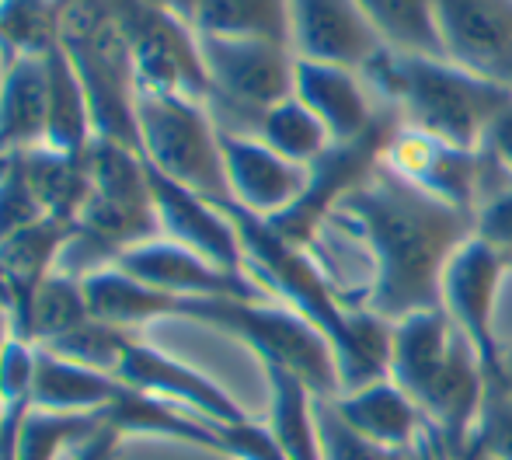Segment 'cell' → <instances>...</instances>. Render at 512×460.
<instances>
[{"label": "cell", "mask_w": 512, "mask_h": 460, "mask_svg": "<svg viewBox=\"0 0 512 460\" xmlns=\"http://www.w3.org/2000/svg\"><path fill=\"white\" fill-rule=\"evenodd\" d=\"M338 224L356 230L373 255L366 311L387 325L443 307V276L474 237V213L429 196L380 164L342 206Z\"/></svg>", "instance_id": "6da1fadb"}, {"label": "cell", "mask_w": 512, "mask_h": 460, "mask_svg": "<svg viewBox=\"0 0 512 460\" xmlns=\"http://www.w3.org/2000/svg\"><path fill=\"white\" fill-rule=\"evenodd\" d=\"M223 210L237 224L251 276L272 297L286 300L290 311H297L331 342L342 391L384 380L391 373V325L380 321L373 311H366L363 304H349L328 283L314 255L300 244L286 241L283 234H276L262 217L241 210V206H223Z\"/></svg>", "instance_id": "7a4b0ae2"}, {"label": "cell", "mask_w": 512, "mask_h": 460, "mask_svg": "<svg viewBox=\"0 0 512 460\" xmlns=\"http://www.w3.org/2000/svg\"><path fill=\"white\" fill-rule=\"evenodd\" d=\"M425 415L446 460L460 457L478 429L485 370L464 335L439 311H418L391 325V373Z\"/></svg>", "instance_id": "3957f363"}, {"label": "cell", "mask_w": 512, "mask_h": 460, "mask_svg": "<svg viewBox=\"0 0 512 460\" xmlns=\"http://www.w3.org/2000/svg\"><path fill=\"white\" fill-rule=\"evenodd\" d=\"M359 74L377 102L398 112L401 126L457 150H481L488 122L512 95L502 84L450 60L408 56L394 49L377 53Z\"/></svg>", "instance_id": "277c9868"}, {"label": "cell", "mask_w": 512, "mask_h": 460, "mask_svg": "<svg viewBox=\"0 0 512 460\" xmlns=\"http://www.w3.org/2000/svg\"><path fill=\"white\" fill-rule=\"evenodd\" d=\"M60 46L70 56L91 102L98 140L140 150L136 133L133 49L115 18L112 0H60Z\"/></svg>", "instance_id": "5b68a950"}, {"label": "cell", "mask_w": 512, "mask_h": 460, "mask_svg": "<svg viewBox=\"0 0 512 460\" xmlns=\"http://www.w3.org/2000/svg\"><path fill=\"white\" fill-rule=\"evenodd\" d=\"M178 318L248 345L262 370L276 366L293 373L317 398H338L342 391L331 342L290 307H279L272 300H182Z\"/></svg>", "instance_id": "8992f818"}, {"label": "cell", "mask_w": 512, "mask_h": 460, "mask_svg": "<svg viewBox=\"0 0 512 460\" xmlns=\"http://www.w3.org/2000/svg\"><path fill=\"white\" fill-rule=\"evenodd\" d=\"M140 154L157 175L199 192L216 206H230L227 168H223L220 129L209 105L189 95L136 98Z\"/></svg>", "instance_id": "52a82bcc"}, {"label": "cell", "mask_w": 512, "mask_h": 460, "mask_svg": "<svg viewBox=\"0 0 512 460\" xmlns=\"http://www.w3.org/2000/svg\"><path fill=\"white\" fill-rule=\"evenodd\" d=\"M199 53L209 77L206 105L220 133L255 136L262 115L293 98L297 56L283 42L199 35Z\"/></svg>", "instance_id": "ba28073f"}, {"label": "cell", "mask_w": 512, "mask_h": 460, "mask_svg": "<svg viewBox=\"0 0 512 460\" xmlns=\"http://www.w3.org/2000/svg\"><path fill=\"white\" fill-rule=\"evenodd\" d=\"M401 133V119L394 109H380V115L373 119V126L366 129L356 140H338L310 164V178L307 189L297 203L290 206L279 217L265 220L276 234H283L286 241L300 244L310 251V244L317 241V230L328 217H335L338 206L373 175V171L384 164L387 147L394 143V136Z\"/></svg>", "instance_id": "9c48e42d"}, {"label": "cell", "mask_w": 512, "mask_h": 460, "mask_svg": "<svg viewBox=\"0 0 512 460\" xmlns=\"http://www.w3.org/2000/svg\"><path fill=\"white\" fill-rule=\"evenodd\" d=\"M112 7L133 49L140 95H189L206 102L209 77L196 28L143 0H112Z\"/></svg>", "instance_id": "30bf717a"}, {"label": "cell", "mask_w": 512, "mask_h": 460, "mask_svg": "<svg viewBox=\"0 0 512 460\" xmlns=\"http://www.w3.org/2000/svg\"><path fill=\"white\" fill-rule=\"evenodd\" d=\"M512 258L478 234L453 255L443 276V314L478 356L485 380L499 373L502 342L495 335V307Z\"/></svg>", "instance_id": "8fae6325"}, {"label": "cell", "mask_w": 512, "mask_h": 460, "mask_svg": "<svg viewBox=\"0 0 512 460\" xmlns=\"http://www.w3.org/2000/svg\"><path fill=\"white\" fill-rule=\"evenodd\" d=\"M115 269L182 300H272V293L251 272L223 269L168 237L126 251Z\"/></svg>", "instance_id": "7c38bea8"}, {"label": "cell", "mask_w": 512, "mask_h": 460, "mask_svg": "<svg viewBox=\"0 0 512 460\" xmlns=\"http://www.w3.org/2000/svg\"><path fill=\"white\" fill-rule=\"evenodd\" d=\"M112 377L122 380L126 387H133V391L150 394V398H164V401H171V405H182V408H189V412L203 415V419L223 422V426L251 419L213 377H206L203 370L182 363V359L168 356V352L154 349V345L143 342L140 335L126 345V352H122Z\"/></svg>", "instance_id": "4fadbf2b"}, {"label": "cell", "mask_w": 512, "mask_h": 460, "mask_svg": "<svg viewBox=\"0 0 512 460\" xmlns=\"http://www.w3.org/2000/svg\"><path fill=\"white\" fill-rule=\"evenodd\" d=\"M450 63L502 84L512 67V0H432Z\"/></svg>", "instance_id": "5bb4252c"}, {"label": "cell", "mask_w": 512, "mask_h": 460, "mask_svg": "<svg viewBox=\"0 0 512 460\" xmlns=\"http://www.w3.org/2000/svg\"><path fill=\"white\" fill-rule=\"evenodd\" d=\"M290 49L297 60L363 70L387 46L356 0H290Z\"/></svg>", "instance_id": "9a60e30c"}, {"label": "cell", "mask_w": 512, "mask_h": 460, "mask_svg": "<svg viewBox=\"0 0 512 460\" xmlns=\"http://www.w3.org/2000/svg\"><path fill=\"white\" fill-rule=\"evenodd\" d=\"M220 150L223 168H227L230 206H241L255 217L272 220L304 196L310 168L286 161L258 136L220 133Z\"/></svg>", "instance_id": "2e32d148"}, {"label": "cell", "mask_w": 512, "mask_h": 460, "mask_svg": "<svg viewBox=\"0 0 512 460\" xmlns=\"http://www.w3.org/2000/svg\"><path fill=\"white\" fill-rule=\"evenodd\" d=\"M147 175H150V196H154L157 220H161V237L196 251V255L223 265V269L248 272L241 234H237V224L230 220V213L223 206L209 203L199 192L157 175L150 164H147Z\"/></svg>", "instance_id": "e0dca14e"}, {"label": "cell", "mask_w": 512, "mask_h": 460, "mask_svg": "<svg viewBox=\"0 0 512 460\" xmlns=\"http://www.w3.org/2000/svg\"><path fill=\"white\" fill-rule=\"evenodd\" d=\"M384 164L394 168L401 178L418 185L429 196L457 206V210L478 213L481 203V178H485V161L481 150H457L443 140L411 133L401 126L394 143L387 147Z\"/></svg>", "instance_id": "ac0fdd59"}, {"label": "cell", "mask_w": 512, "mask_h": 460, "mask_svg": "<svg viewBox=\"0 0 512 460\" xmlns=\"http://www.w3.org/2000/svg\"><path fill=\"white\" fill-rule=\"evenodd\" d=\"M293 98H300L324 122L331 143L363 136L384 109V102H377V95L370 91L359 70L314 60H297Z\"/></svg>", "instance_id": "d6986e66"}, {"label": "cell", "mask_w": 512, "mask_h": 460, "mask_svg": "<svg viewBox=\"0 0 512 460\" xmlns=\"http://www.w3.org/2000/svg\"><path fill=\"white\" fill-rule=\"evenodd\" d=\"M331 405L342 415L345 426L391 454H408L429 436L425 415L391 377L342 391L338 398H331Z\"/></svg>", "instance_id": "ffe728a7"}, {"label": "cell", "mask_w": 512, "mask_h": 460, "mask_svg": "<svg viewBox=\"0 0 512 460\" xmlns=\"http://www.w3.org/2000/svg\"><path fill=\"white\" fill-rule=\"evenodd\" d=\"M70 237H74V224L46 217L0 244V265L7 269V279H11V290H14V314H11L14 339L25 342L35 293L60 269V258L67 251Z\"/></svg>", "instance_id": "44dd1931"}, {"label": "cell", "mask_w": 512, "mask_h": 460, "mask_svg": "<svg viewBox=\"0 0 512 460\" xmlns=\"http://www.w3.org/2000/svg\"><path fill=\"white\" fill-rule=\"evenodd\" d=\"M49 81L42 56L4 63L0 77V154H21L46 143Z\"/></svg>", "instance_id": "7402d4cb"}, {"label": "cell", "mask_w": 512, "mask_h": 460, "mask_svg": "<svg viewBox=\"0 0 512 460\" xmlns=\"http://www.w3.org/2000/svg\"><path fill=\"white\" fill-rule=\"evenodd\" d=\"M119 387L122 384L112 377V373L70 363V359L53 356V352L35 345L32 408L70 412V415H95V419H102V412L115 401Z\"/></svg>", "instance_id": "603a6c76"}, {"label": "cell", "mask_w": 512, "mask_h": 460, "mask_svg": "<svg viewBox=\"0 0 512 460\" xmlns=\"http://www.w3.org/2000/svg\"><path fill=\"white\" fill-rule=\"evenodd\" d=\"M81 283L91 307V318L115 328H126V332H140V328L154 325V321L178 318V307H182V297L154 290V286L126 276L115 265H108L102 272H91Z\"/></svg>", "instance_id": "cb8c5ba5"}, {"label": "cell", "mask_w": 512, "mask_h": 460, "mask_svg": "<svg viewBox=\"0 0 512 460\" xmlns=\"http://www.w3.org/2000/svg\"><path fill=\"white\" fill-rule=\"evenodd\" d=\"M46 81H49V119H46V147L67 150V154H88L95 143V119L91 102L77 77L70 56L63 53L60 39L46 56Z\"/></svg>", "instance_id": "d4e9b609"}, {"label": "cell", "mask_w": 512, "mask_h": 460, "mask_svg": "<svg viewBox=\"0 0 512 460\" xmlns=\"http://www.w3.org/2000/svg\"><path fill=\"white\" fill-rule=\"evenodd\" d=\"M269 419L265 429L279 443L286 460H321V429H317V394L300 377L269 366Z\"/></svg>", "instance_id": "484cf974"}, {"label": "cell", "mask_w": 512, "mask_h": 460, "mask_svg": "<svg viewBox=\"0 0 512 460\" xmlns=\"http://www.w3.org/2000/svg\"><path fill=\"white\" fill-rule=\"evenodd\" d=\"M21 154H25L28 182H32L46 217L77 224V217L91 199V189H95L88 154H67V150H53L46 143L21 150Z\"/></svg>", "instance_id": "4316f807"}, {"label": "cell", "mask_w": 512, "mask_h": 460, "mask_svg": "<svg viewBox=\"0 0 512 460\" xmlns=\"http://www.w3.org/2000/svg\"><path fill=\"white\" fill-rule=\"evenodd\" d=\"M196 35L220 39H269L290 46V0H203Z\"/></svg>", "instance_id": "83f0119b"}, {"label": "cell", "mask_w": 512, "mask_h": 460, "mask_svg": "<svg viewBox=\"0 0 512 460\" xmlns=\"http://www.w3.org/2000/svg\"><path fill=\"white\" fill-rule=\"evenodd\" d=\"M387 49L446 60L432 0H356Z\"/></svg>", "instance_id": "f1b7e54d"}, {"label": "cell", "mask_w": 512, "mask_h": 460, "mask_svg": "<svg viewBox=\"0 0 512 460\" xmlns=\"http://www.w3.org/2000/svg\"><path fill=\"white\" fill-rule=\"evenodd\" d=\"M255 136L269 143L276 154H283L286 161L304 164V168H310L331 147V133L300 98H286V102L272 105L258 122Z\"/></svg>", "instance_id": "f546056e"}, {"label": "cell", "mask_w": 512, "mask_h": 460, "mask_svg": "<svg viewBox=\"0 0 512 460\" xmlns=\"http://www.w3.org/2000/svg\"><path fill=\"white\" fill-rule=\"evenodd\" d=\"M84 321H91V307L84 297V283L77 276L56 269L53 276L42 283V290L35 293L32 318H28V345H49L63 339L67 332L81 328Z\"/></svg>", "instance_id": "4dcf8cb0"}, {"label": "cell", "mask_w": 512, "mask_h": 460, "mask_svg": "<svg viewBox=\"0 0 512 460\" xmlns=\"http://www.w3.org/2000/svg\"><path fill=\"white\" fill-rule=\"evenodd\" d=\"M105 429L95 415H70V412H46L32 408L21 426L18 460H60L70 447H84L91 436Z\"/></svg>", "instance_id": "1f68e13d"}, {"label": "cell", "mask_w": 512, "mask_h": 460, "mask_svg": "<svg viewBox=\"0 0 512 460\" xmlns=\"http://www.w3.org/2000/svg\"><path fill=\"white\" fill-rule=\"evenodd\" d=\"M133 339H136V332H126V328H115V325H105V321L91 318V321H84L81 328L67 332L63 339H56L49 345H39V349L70 359V363L91 366V370L115 373L122 352H126V345Z\"/></svg>", "instance_id": "d6a6232c"}, {"label": "cell", "mask_w": 512, "mask_h": 460, "mask_svg": "<svg viewBox=\"0 0 512 460\" xmlns=\"http://www.w3.org/2000/svg\"><path fill=\"white\" fill-rule=\"evenodd\" d=\"M39 220H46V210L28 182L25 154H4L0 161V244Z\"/></svg>", "instance_id": "836d02e7"}, {"label": "cell", "mask_w": 512, "mask_h": 460, "mask_svg": "<svg viewBox=\"0 0 512 460\" xmlns=\"http://www.w3.org/2000/svg\"><path fill=\"white\" fill-rule=\"evenodd\" d=\"M317 429H321V460H401V454H391L345 426L331 398H317Z\"/></svg>", "instance_id": "e575fe53"}, {"label": "cell", "mask_w": 512, "mask_h": 460, "mask_svg": "<svg viewBox=\"0 0 512 460\" xmlns=\"http://www.w3.org/2000/svg\"><path fill=\"white\" fill-rule=\"evenodd\" d=\"M474 440L492 460H512V391L502 380H485V401H481Z\"/></svg>", "instance_id": "d590c367"}, {"label": "cell", "mask_w": 512, "mask_h": 460, "mask_svg": "<svg viewBox=\"0 0 512 460\" xmlns=\"http://www.w3.org/2000/svg\"><path fill=\"white\" fill-rule=\"evenodd\" d=\"M474 234L512 258V182L488 196L474 213Z\"/></svg>", "instance_id": "8d00e7d4"}, {"label": "cell", "mask_w": 512, "mask_h": 460, "mask_svg": "<svg viewBox=\"0 0 512 460\" xmlns=\"http://www.w3.org/2000/svg\"><path fill=\"white\" fill-rule=\"evenodd\" d=\"M481 150H485L506 175H512V95L502 102V109L492 115V122H488Z\"/></svg>", "instance_id": "74e56055"}, {"label": "cell", "mask_w": 512, "mask_h": 460, "mask_svg": "<svg viewBox=\"0 0 512 460\" xmlns=\"http://www.w3.org/2000/svg\"><path fill=\"white\" fill-rule=\"evenodd\" d=\"M143 4L157 7V11L171 14V18L185 21V25H192L199 14V7H203V0H143Z\"/></svg>", "instance_id": "f35d334b"}, {"label": "cell", "mask_w": 512, "mask_h": 460, "mask_svg": "<svg viewBox=\"0 0 512 460\" xmlns=\"http://www.w3.org/2000/svg\"><path fill=\"white\" fill-rule=\"evenodd\" d=\"M0 311L11 318L14 314V290H11V279H7V269L0 265Z\"/></svg>", "instance_id": "ab89813d"}, {"label": "cell", "mask_w": 512, "mask_h": 460, "mask_svg": "<svg viewBox=\"0 0 512 460\" xmlns=\"http://www.w3.org/2000/svg\"><path fill=\"white\" fill-rule=\"evenodd\" d=\"M488 380H502V384L512 391V345H502V359H499V373Z\"/></svg>", "instance_id": "60d3db41"}, {"label": "cell", "mask_w": 512, "mask_h": 460, "mask_svg": "<svg viewBox=\"0 0 512 460\" xmlns=\"http://www.w3.org/2000/svg\"><path fill=\"white\" fill-rule=\"evenodd\" d=\"M502 88L512 91V67H509V74H506V81H502Z\"/></svg>", "instance_id": "b9f144b4"}, {"label": "cell", "mask_w": 512, "mask_h": 460, "mask_svg": "<svg viewBox=\"0 0 512 460\" xmlns=\"http://www.w3.org/2000/svg\"><path fill=\"white\" fill-rule=\"evenodd\" d=\"M7 339H11V335H0V352H4V345H7Z\"/></svg>", "instance_id": "7bdbcfd3"}, {"label": "cell", "mask_w": 512, "mask_h": 460, "mask_svg": "<svg viewBox=\"0 0 512 460\" xmlns=\"http://www.w3.org/2000/svg\"><path fill=\"white\" fill-rule=\"evenodd\" d=\"M0 161H4V154H0Z\"/></svg>", "instance_id": "ee69618b"}]
</instances>
